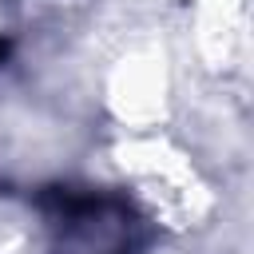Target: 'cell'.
<instances>
[{
	"label": "cell",
	"instance_id": "obj_2",
	"mask_svg": "<svg viewBox=\"0 0 254 254\" xmlns=\"http://www.w3.org/2000/svg\"><path fill=\"white\" fill-rule=\"evenodd\" d=\"M4 56H8V44H4V40H0V60H4Z\"/></svg>",
	"mask_w": 254,
	"mask_h": 254
},
{
	"label": "cell",
	"instance_id": "obj_1",
	"mask_svg": "<svg viewBox=\"0 0 254 254\" xmlns=\"http://www.w3.org/2000/svg\"><path fill=\"white\" fill-rule=\"evenodd\" d=\"M40 210L56 230V254H135L143 218L123 194L91 187H44Z\"/></svg>",
	"mask_w": 254,
	"mask_h": 254
}]
</instances>
